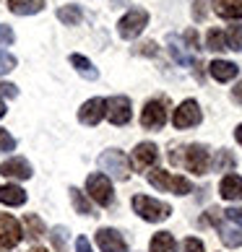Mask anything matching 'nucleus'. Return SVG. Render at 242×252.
Masks as SVG:
<instances>
[{"instance_id": "nucleus-15", "label": "nucleus", "mask_w": 242, "mask_h": 252, "mask_svg": "<svg viewBox=\"0 0 242 252\" xmlns=\"http://www.w3.org/2000/svg\"><path fill=\"white\" fill-rule=\"evenodd\" d=\"M219 192L224 200H242V177L240 174H227L219 185Z\"/></svg>"}, {"instance_id": "nucleus-3", "label": "nucleus", "mask_w": 242, "mask_h": 252, "mask_svg": "<svg viewBox=\"0 0 242 252\" xmlns=\"http://www.w3.org/2000/svg\"><path fill=\"white\" fill-rule=\"evenodd\" d=\"M99 166H102V172H107L109 177H115V180H120V182L130 177V161H128V156L123 151H117V148H109V151L102 154Z\"/></svg>"}, {"instance_id": "nucleus-19", "label": "nucleus", "mask_w": 242, "mask_h": 252, "mask_svg": "<svg viewBox=\"0 0 242 252\" xmlns=\"http://www.w3.org/2000/svg\"><path fill=\"white\" fill-rule=\"evenodd\" d=\"M0 203L5 205H24L26 203V192L18 185H3L0 188Z\"/></svg>"}, {"instance_id": "nucleus-9", "label": "nucleus", "mask_w": 242, "mask_h": 252, "mask_svg": "<svg viewBox=\"0 0 242 252\" xmlns=\"http://www.w3.org/2000/svg\"><path fill=\"white\" fill-rule=\"evenodd\" d=\"M24 239V229L13 216L8 213H0V245L3 247H16L18 242Z\"/></svg>"}, {"instance_id": "nucleus-39", "label": "nucleus", "mask_w": 242, "mask_h": 252, "mask_svg": "<svg viewBox=\"0 0 242 252\" xmlns=\"http://www.w3.org/2000/svg\"><path fill=\"white\" fill-rule=\"evenodd\" d=\"M185 39L193 44V50H198V36H195V32H188V34H185Z\"/></svg>"}, {"instance_id": "nucleus-31", "label": "nucleus", "mask_w": 242, "mask_h": 252, "mask_svg": "<svg viewBox=\"0 0 242 252\" xmlns=\"http://www.w3.org/2000/svg\"><path fill=\"white\" fill-rule=\"evenodd\" d=\"M235 166V156H232L229 151H219V158H216V169L224 172V169H232Z\"/></svg>"}, {"instance_id": "nucleus-2", "label": "nucleus", "mask_w": 242, "mask_h": 252, "mask_svg": "<svg viewBox=\"0 0 242 252\" xmlns=\"http://www.w3.org/2000/svg\"><path fill=\"white\" fill-rule=\"evenodd\" d=\"M133 211L138 213L141 219H146V221H164L167 216L172 213V208L167 203H162V200H154V198H148V195H136L133 198Z\"/></svg>"}, {"instance_id": "nucleus-13", "label": "nucleus", "mask_w": 242, "mask_h": 252, "mask_svg": "<svg viewBox=\"0 0 242 252\" xmlns=\"http://www.w3.org/2000/svg\"><path fill=\"white\" fill-rule=\"evenodd\" d=\"M0 174L11 177V180H29V177H32V166H29L26 158L13 156V158H8V161L0 164Z\"/></svg>"}, {"instance_id": "nucleus-42", "label": "nucleus", "mask_w": 242, "mask_h": 252, "mask_svg": "<svg viewBox=\"0 0 242 252\" xmlns=\"http://www.w3.org/2000/svg\"><path fill=\"white\" fill-rule=\"evenodd\" d=\"M32 252H47V250H42V247H34Z\"/></svg>"}, {"instance_id": "nucleus-26", "label": "nucleus", "mask_w": 242, "mask_h": 252, "mask_svg": "<svg viewBox=\"0 0 242 252\" xmlns=\"http://www.w3.org/2000/svg\"><path fill=\"white\" fill-rule=\"evenodd\" d=\"M70 200H73V208H76L78 213H83V216H89V213H91V205H89V200L81 195V190L70 188Z\"/></svg>"}, {"instance_id": "nucleus-41", "label": "nucleus", "mask_w": 242, "mask_h": 252, "mask_svg": "<svg viewBox=\"0 0 242 252\" xmlns=\"http://www.w3.org/2000/svg\"><path fill=\"white\" fill-rule=\"evenodd\" d=\"M0 117H5V104L0 101Z\"/></svg>"}, {"instance_id": "nucleus-40", "label": "nucleus", "mask_w": 242, "mask_h": 252, "mask_svg": "<svg viewBox=\"0 0 242 252\" xmlns=\"http://www.w3.org/2000/svg\"><path fill=\"white\" fill-rule=\"evenodd\" d=\"M235 138H237V143L242 146V125H237V130H235Z\"/></svg>"}, {"instance_id": "nucleus-11", "label": "nucleus", "mask_w": 242, "mask_h": 252, "mask_svg": "<svg viewBox=\"0 0 242 252\" xmlns=\"http://www.w3.org/2000/svg\"><path fill=\"white\" fill-rule=\"evenodd\" d=\"M104 115H107V101L104 99H89L86 104H81V109H78V120L83 125H97V123H102Z\"/></svg>"}, {"instance_id": "nucleus-10", "label": "nucleus", "mask_w": 242, "mask_h": 252, "mask_svg": "<svg viewBox=\"0 0 242 252\" xmlns=\"http://www.w3.org/2000/svg\"><path fill=\"white\" fill-rule=\"evenodd\" d=\"M107 117L112 125H128L130 123V99L128 96H112L107 101Z\"/></svg>"}, {"instance_id": "nucleus-33", "label": "nucleus", "mask_w": 242, "mask_h": 252, "mask_svg": "<svg viewBox=\"0 0 242 252\" xmlns=\"http://www.w3.org/2000/svg\"><path fill=\"white\" fill-rule=\"evenodd\" d=\"M224 216H227L232 223H240V226H242V205H235V208L224 211Z\"/></svg>"}, {"instance_id": "nucleus-38", "label": "nucleus", "mask_w": 242, "mask_h": 252, "mask_svg": "<svg viewBox=\"0 0 242 252\" xmlns=\"http://www.w3.org/2000/svg\"><path fill=\"white\" fill-rule=\"evenodd\" d=\"M232 99H235L237 104H242V81H237V86H235V91H232Z\"/></svg>"}, {"instance_id": "nucleus-5", "label": "nucleus", "mask_w": 242, "mask_h": 252, "mask_svg": "<svg viewBox=\"0 0 242 252\" xmlns=\"http://www.w3.org/2000/svg\"><path fill=\"white\" fill-rule=\"evenodd\" d=\"M86 192H89L99 205H109V203H112V198H115L112 182H109L107 174H89V180H86Z\"/></svg>"}, {"instance_id": "nucleus-14", "label": "nucleus", "mask_w": 242, "mask_h": 252, "mask_svg": "<svg viewBox=\"0 0 242 252\" xmlns=\"http://www.w3.org/2000/svg\"><path fill=\"white\" fill-rule=\"evenodd\" d=\"M156 158H159V151H156L154 143H138L136 151H133V164L138 169H151L156 164Z\"/></svg>"}, {"instance_id": "nucleus-12", "label": "nucleus", "mask_w": 242, "mask_h": 252, "mask_svg": "<svg viewBox=\"0 0 242 252\" xmlns=\"http://www.w3.org/2000/svg\"><path fill=\"white\" fill-rule=\"evenodd\" d=\"M97 245L102 247V252H128L123 234L115 229H99L97 231Z\"/></svg>"}, {"instance_id": "nucleus-27", "label": "nucleus", "mask_w": 242, "mask_h": 252, "mask_svg": "<svg viewBox=\"0 0 242 252\" xmlns=\"http://www.w3.org/2000/svg\"><path fill=\"white\" fill-rule=\"evenodd\" d=\"M227 44L229 50H242V26H229L227 29Z\"/></svg>"}, {"instance_id": "nucleus-32", "label": "nucleus", "mask_w": 242, "mask_h": 252, "mask_svg": "<svg viewBox=\"0 0 242 252\" xmlns=\"http://www.w3.org/2000/svg\"><path fill=\"white\" fill-rule=\"evenodd\" d=\"M182 250L185 252H203V242L195 239V237H188V239L182 242Z\"/></svg>"}, {"instance_id": "nucleus-37", "label": "nucleus", "mask_w": 242, "mask_h": 252, "mask_svg": "<svg viewBox=\"0 0 242 252\" xmlns=\"http://www.w3.org/2000/svg\"><path fill=\"white\" fill-rule=\"evenodd\" d=\"M76 252H91V245H89L86 237H78L76 239Z\"/></svg>"}, {"instance_id": "nucleus-22", "label": "nucleus", "mask_w": 242, "mask_h": 252, "mask_svg": "<svg viewBox=\"0 0 242 252\" xmlns=\"http://www.w3.org/2000/svg\"><path fill=\"white\" fill-rule=\"evenodd\" d=\"M58 18H60L65 26H76V24H81L83 13H81L78 5H63L60 11H58Z\"/></svg>"}, {"instance_id": "nucleus-25", "label": "nucleus", "mask_w": 242, "mask_h": 252, "mask_svg": "<svg viewBox=\"0 0 242 252\" xmlns=\"http://www.w3.org/2000/svg\"><path fill=\"white\" fill-rule=\"evenodd\" d=\"M24 223H26V234H29L32 239L44 237V223H42V219H36L34 213H29V216L24 219Z\"/></svg>"}, {"instance_id": "nucleus-7", "label": "nucleus", "mask_w": 242, "mask_h": 252, "mask_svg": "<svg viewBox=\"0 0 242 252\" xmlns=\"http://www.w3.org/2000/svg\"><path fill=\"white\" fill-rule=\"evenodd\" d=\"M164 123H167V101L151 99L141 112V125L146 130H162Z\"/></svg>"}, {"instance_id": "nucleus-16", "label": "nucleus", "mask_w": 242, "mask_h": 252, "mask_svg": "<svg viewBox=\"0 0 242 252\" xmlns=\"http://www.w3.org/2000/svg\"><path fill=\"white\" fill-rule=\"evenodd\" d=\"M208 73L216 81H221V83H227V81H232L240 73V68L235 63H229V60H213L211 65H208Z\"/></svg>"}, {"instance_id": "nucleus-30", "label": "nucleus", "mask_w": 242, "mask_h": 252, "mask_svg": "<svg viewBox=\"0 0 242 252\" xmlns=\"http://www.w3.org/2000/svg\"><path fill=\"white\" fill-rule=\"evenodd\" d=\"M16 148V138L8 133V130L0 127V154H5V151H13Z\"/></svg>"}, {"instance_id": "nucleus-35", "label": "nucleus", "mask_w": 242, "mask_h": 252, "mask_svg": "<svg viewBox=\"0 0 242 252\" xmlns=\"http://www.w3.org/2000/svg\"><path fill=\"white\" fill-rule=\"evenodd\" d=\"M206 3L208 0H195V21H203V18H206Z\"/></svg>"}, {"instance_id": "nucleus-23", "label": "nucleus", "mask_w": 242, "mask_h": 252, "mask_svg": "<svg viewBox=\"0 0 242 252\" xmlns=\"http://www.w3.org/2000/svg\"><path fill=\"white\" fill-rule=\"evenodd\" d=\"M206 47L213 50V52H224V50H229L227 34H224V32H219V29H211L208 36H206Z\"/></svg>"}, {"instance_id": "nucleus-1", "label": "nucleus", "mask_w": 242, "mask_h": 252, "mask_svg": "<svg viewBox=\"0 0 242 252\" xmlns=\"http://www.w3.org/2000/svg\"><path fill=\"white\" fill-rule=\"evenodd\" d=\"M148 182H151L156 190L174 192V195H188L193 190L190 180L177 177V174H172V172H164V169H151V172H148Z\"/></svg>"}, {"instance_id": "nucleus-21", "label": "nucleus", "mask_w": 242, "mask_h": 252, "mask_svg": "<svg viewBox=\"0 0 242 252\" xmlns=\"http://www.w3.org/2000/svg\"><path fill=\"white\" fill-rule=\"evenodd\" d=\"M148 250L151 252H177V242H174V237L170 231H159V234H154Z\"/></svg>"}, {"instance_id": "nucleus-24", "label": "nucleus", "mask_w": 242, "mask_h": 252, "mask_svg": "<svg viewBox=\"0 0 242 252\" xmlns=\"http://www.w3.org/2000/svg\"><path fill=\"white\" fill-rule=\"evenodd\" d=\"M221 231V242L227 247H242V229H232V226H219Z\"/></svg>"}, {"instance_id": "nucleus-8", "label": "nucleus", "mask_w": 242, "mask_h": 252, "mask_svg": "<svg viewBox=\"0 0 242 252\" xmlns=\"http://www.w3.org/2000/svg\"><path fill=\"white\" fill-rule=\"evenodd\" d=\"M182 164L188 166V169L193 174H206L208 172V164H211V158H208V148L206 146H201V143H193L185 148V158H182Z\"/></svg>"}, {"instance_id": "nucleus-28", "label": "nucleus", "mask_w": 242, "mask_h": 252, "mask_svg": "<svg viewBox=\"0 0 242 252\" xmlns=\"http://www.w3.org/2000/svg\"><path fill=\"white\" fill-rule=\"evenodd\" d=\"M50 237H52L55 250H58V252H65V245H68V231H65L63 226H55Z\"/></svg>"}, {"instance_id": "nucleus-34", "label": "nucleus", "mask_w": 242, "mask_h": 252, "mask_svg": "<svg viewBox=\"0 0 242 252\" xmlns=\"http://www.w3.org/2000/svg\"><path fill=\"white\" fill-rule=\"evenodd\" d=\"M11 42H13L11 26H3V24H0V44H11Z\"/></svg>"}, {"instance_id": "nucleus-6", "label": "nucleus", "mask_w": 242, "mask_h": 252, "mask_svg": "<svg viewBox=\"0 0 242 252\" xmlns=\"http://www.w3.org/2000/svg\"><path fill=\"white\" fill-rule=\"evenodd\" d=\"M201 107H198V101L195 99H185L182 104L174 109V115H172V123L177 130H185V127H195L201 123Z\"/></svg>"}, {"instance_id": "nucleus-17", "label": "nucleus", "mask_w": 242, "mask_h": 252, "mask_svg": "<svg viewBox=\"0 0 242 252\" xmlns=\"http://www.w3.org/2000/svg\"><path fill=\"white\" fill-rule=\"evenodd\" d=\"M213 11L221 18L237 21V18H242V0H213Z\"/></svg>"}, {"instance_id": "nucleus-18", "label": "nucleus", "mask_w": 242, "mask_h": 252, "mask_svg": "<svg viewBox=\"0 0 242 252\" xmlns=\"http://www.w3.org/2000/svg\"><path fill=\"white\" fill-rule=\"evenodd\" d=\"M8 8L16 16H32V13H39L44 8V0H8Z\"/></svg>"}, {"instance_id": "nucleus-36", "label": "nucleus", "mask_w": 242, "mask_h": 252, "mask_svg": "<svg viewBox=\"0 0 242 252\" xmlns=\"http://www.w3.org/2000/svg\"><path fill=\"white\" fill-rule=\"evenodd\" d=\"M0 96H18V89L13 86V83H0Z\"/></svg>"}, {"instance_id": "nucleus-4", "label": "nucleus", "mask_w": 242, "mask_h": 252, "mask_svg": "<svg viewBox=\"0 0 242 252\" xmlns=\"http://www.w3.org/2000/svg\"><path fill=\"white\" fill-rule=\"evenodd\" d=\"M146 24H148V13L143 11V8H133V11H128L123 18H120L117 34L123 36V39H136V36L146 29Z\"/></svg>"}, {"instance_id": "nucleus-20", "label": "nucleus", "mask_w": 242, "mask_h": 252, "mask_svg": "<svg viewBox=\"0 0 242 252\" xmlns=\"http://www.w3.org/2000/svg\"><path fill=\"white\" fill-rule=\"evenodd\" d=\"M70 63L86 81H97L99 78V70L94 68V63H91L89 58H83V55H70Z\"/></svg>"}, {"instance_id": "nucleus-29", "label": "nucleus", "mask_w": 242, "mask_h": 252, "mask_svg": "<svg viewBox=\"0 0 242 252\" xmlns=\"http://www.w3.org/2000/svg\"><path fill=\"white\" fill-rule=\"evenodd\" d=\"M16 68V58L11 52H5V50H0V76H5V73H11Z\"/></svg>"}]
</instances>
